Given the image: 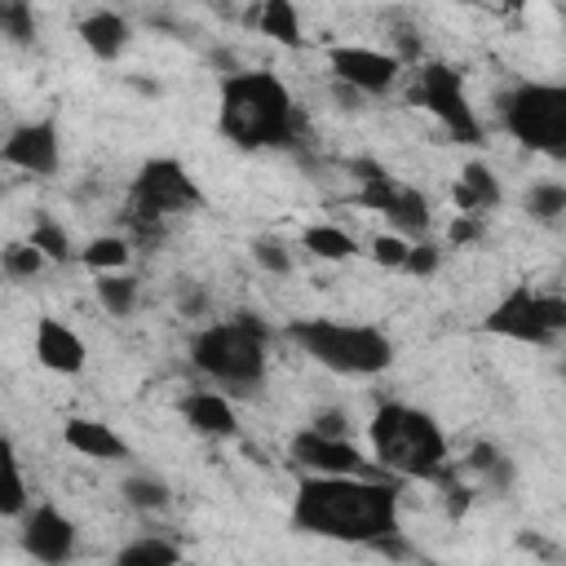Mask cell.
<instances>
[{
    "instance_id": "1f68e13d",
    "label": "cell",
    "mask_w": 566,
    "mask_h": 566,
    "mask_svg": "<svg viewBox=\"0 0 566 566\" xmlns=\"http://www.w3.org/2000/svg\"><path fill=\"white\" fill-rule=\"evenodd\" d=\"M252 261L265 270V274H292V248H287V239H279V234H256L252 239Z\"/></svg>"
},
{
    "instance_id": "30bf717a",
    "label": "cell",
    "mask_w": 566,
    "mask_h": 566,
    "mask_svg": "<svg viewBox=\"0 0 566 566\" xmlns=\"http://www.w3.org/2000/svg\"><path fill=\"white\" fill-rule=\"evenodd\" d=\"M411 97L447 128L451 142L460 146H482V119L464 93V80L455 66L447 62H420L416 66V80H411Z\"/></svg>"
},
{
    "instance_id": "44dd1931",
    "label": "cell",
    "mask_w": 566,
    "mask_h": 566,
    "mask_svg": "<svg viewBox=\"0 0 566 566\" xmlns=\"http://www.w3.org/2000/svg\"><path fill=\"white\" fill-rule=\"evenodd\" d=\"M31 495H27V478H22V464L13 455V442L0 433V517H18L27 513Z\"/></svg>"
},
{
    "instance_id": "d6a6232c",
    "label": "cell",
    "mask_w": 566,
    "mask_h": 566,
    "mask_svg": "<svg viewBox=\"0 0 566 566\" xmlns=\"http://www.w3.org/2000/svg\"><path fill=\"white\" fill-rule=\"evenodd\" d=\"M438 265H442V248H438V243H429V234L407 243V256H402V274L429 279V274H438Z\"/></svg>"
},
{
    "instance_id": "ba28073f",
    "label": "cell",
    "mask_w": 566,
    "mask_h": 566,
    "mask_svg": "<svg viewBox=\"0 0 566 566\" xmlns=\"http://www.w3.org/2000/svg\"><path fill=\"white\" fill-rule=\"evenodd\" d=\"M349 172H354V199H358L367 212L385 217L389 230H398V234H407V239H424V234H429L433 208H429V199H424L416 186H407L402 177H394V172L380 168L376 159H358Z\"/></svg>"
},
{
    "instance_id": "7a4b0ae2",
    "label": "cell",
    "mask_w": 566,
    "mask_h": 566,
    "mask_svg": "<svg viewBox=\"0 0 566 566\" xmlns=\"http://www.w3.org/2000/svg\"><path fill=\"white\" fill-rule=\"evenodd\" d=\"M217 128L239 150H283L301 137V106L274 71H230L217 84Z\"/></svg>"
},
{
    "instance_id": "d4e9b609",
    "label": "cell",
    "mask_w": 566,
    "mask_h": 566,
    "mask_svg": "<svg viewBox=\"0 0 566 566\" xmlns=\"http://www.w3.org/2000/svg\"><path fill=\"white\" fill-rule=\"evenodd\" d=\"M128 256H133V248H128V239H119V234H97V239H88V243L80 248V261H84L88 270H97V274L124 270Z\"/></svg>"
},
{
    "instance_id": "52a82bcc",
    "label": "cell",
    "mask_w": 566,
    "mask_h": 566,
    "mask_svg": "<svg viewBox=\"0 0 566 566\" xmlns=\"http://www.w3.org/2000/svg\"><path fill=\"white\" fill-rule=\"evenodd\" d=\"M491 336L517 340V345H557L566 332V301L557 292H539L531 283H513L482 318Z\"/></svg>"
},
{
    "instance_id": "8992f818",
    "label": "cell",
    "mask_w": 566,
    "mask_h": 566,
    "mask_svg": "<svg viewBox=\"0 0 566 566\" xmlns=\"http://www.w3.org/2000/svg\"><path fill=\"white\" fill-rule=\"evenodd\" d=\"M500 124L531 155L566 159V88L553 80H522L500 97Z\"/></svg>"
},
{
    "instance_id": "2e32d148",
    "label": "cell",
    "mask_w": 566,
    "mask_h": 566,
    "mask_svg": "<svg viewBox=\"0 0 566 566\" xmlns=\"http://www.w3.org/2000/svg\"><path fill=\"white\" fill-rule=\"evenodd\" d=\"M181 416H186V424H190L199 438H234V433H239L234 402H230L221 389H212V385L190 389V394L181 398Z\"/></svg>"
},
{
    "instance_id": "f546056e",
    "label": "cell",
    "mask_w": 566,
    "mask_h": 566,
    "mask_svg": "<svg viewBox=\"0 0 566 566\" xmlns=\"http://www.w3.org/2000/svg\"><path fill=\"white\" fill-rule=\"evenodd\" d=\"M27 239L44 252L49 265H66V261H71V234L62 230V221H53V217H35V226H31Z\"/></svg>"
},
{
    "instance_id": "d6986e66",
    "label": "cell",
    "mask_w": 566,
    "mask_h": 566,
    "mask_svg": "<svg viewBox=\"0 0 566 566\" xmlns=\"http://www.w3.org/2000/svg\"><path fill=\"white\" fill-rule=\"evenodd\" d=\"M451 199H455L460 212L486 217L491 208H500V181H495V172L482 159H473V164L460 168V181L451 186Z\"/></svg>"
},
{
    "instance_id": "836d02e7",
    "label": "cell",
    "mask_w": 566,
    "mask_h": 566,
    "mask_svg": "<svg viewBox=\"0 0 566 566\" xmlns=\"http://www.w3.org/2000/svg\"><path fill=\"white\" fill-rule=\"evenodd\" d=\"M407 234H398V230H389V234H376L371 239V261L376 265H385V270H402V256H407Z\"/></svg>"
},
{
    "instance_id": "ac0fdd59",
    "label": "cell",
    "mask_w": 566,
    "mask_h": 566,
    "mask_svg": "<svg viewBox=\"0 0 566 566\" xmlns=\"http://www.w3.org/2000/svg\"><path fill=\"white\" fill-rule=\"evenodd\" d=\"M62 438L71 451H80L88 460H128V442L106 420H93V416H71L62 424Z\"/></svg>"
},
{
    "instance_id": "5b68a950",
    "label": "cell",
    "mask_w": 566,
    "mask_h": 566,
    "mask_svg": "<svg viewBox=\"0 0 566 566\" xmlns=\"http://www.w3.org/2000/svg\"><path fill=\"white\" fill-rule=\"evenodd\" d=\"M287 340L336 376H385L394 367V340L376 323H345L327 314H305L287 323Z\"/></svg>"
},
{
    "instance_id": "277c9868",
    "label": "cell",
    "mask_w": 566,
    "mask_h": 566,
    "mask_svg": "<svg viewBox=\"0 0 566 566\" xmlns=\"http://www.w3.org/2000/svg\"><path fill=\"white\" fill-rule=\"evenodd\" d=\"M190 363L208 385L252 394L270 367V327L256 314H230L190 336Z\"/></svg>"
},
{
    "instance_id": "9c48e42d",
    "label": "cell",
    "mask_w": 566,
    "mask_h": 566,
    "mask_svg": "<svg viewBox=\"0 0 566 566\" xmlns=\"http://www.w3.org/2000/svg\"><path fill=\"white\" fill-rule=\"evenodd\" d=\"M128 203H133V217L142 226H155L164 217H181V212H195L203 203V190L199 181L190 177V168L181 159H168V155H155L137 168L133 177V190H128Z\"/></svg>"
},
{
    "instance_id": "4dcf8cb0",
    "label": "cell",
    "mask_w": 566,
    "mask_h": 566,
    "mask_svg": "<svg viewBox=\"0 0 566 566\" xmlns=\"http://www.w3.org/2000/svg\"><path fill=\"white\" fill-rule=\"evenodd\" d=\"M44 265H49V261H44V252H40L31 239H13V243L0 248V270H4L9 279H35Z\"/></svg>"
},
{
    "instance_id": "cb8c5ba5",
    "label": "cell",
    "mask_w": 566,
    "mask_h": 566,
    "mask_svg": "<svg viewBox=\"0 0 566 566\" xmlns=\"http://www.w3.org/2000/svg\"><path fill=\"white\" fill-rule=\"evenodd\" d=\"M115 562H119V566H172V562H181V548H177L172 539L142 535V539L124 544V548L115 553Z\"/></svg>"
},
{
    "instance_id": "6da1fadb",
    "label": "cell",
    "mask_w": 566,
    "mask_h": 566,
    "mask_svg": "<svg viewBox=\"0 0 566 566\" xmlns=\"http://www.w3.org/2000/svg\"><path fill=\"white\" fill-rule=\"evenodd\" d=\"M292 526L301 535L380 548L402 531L398 482L371 473H301L292 495Z\"/></svg>"
},
{
    "instance_id": "83f0119b",
    "label": "cell",
    "mask_w": 566,
    "mask_h": 566,
    "mask_svg": "<svg viewBox=\"0 0 566 566\" xmlns=\"http://www.w3.org/2000/svg\"><path fill=\"white\" fill-rule=\"evenodd\" d=\"M526 212L535 217V221H544V226H557L562 221V212H566V186L562 181H535L531 190H526Z\"/></svg>"
},
{
    "instance_id": "603a6c76",
    "label": "cell",
    "mask_w": 566,
    "mask_h": 566,
    "mask_svg": "<svg viewBox=\"0 0 566 566\" xmlns=\"http://www.w3.org/2000/svg\"><path fill=\"white\" fill-rule=\"evenodd\" d=\"M464 469L478 473V478H482L486 486H495V491H509V482H513V460H509L495 442H478V447L469 451Z\"/></svg>"
},
{
    "instance_id": "4fadbf2b",
    "label": "cell",
    "mask_w": 566,
    "mask_h": 566,
    "mask_svg": "<svg viewBox=\"0 0 566 566\" xmlns=\"http://www.w3.org/2000/svg\"><path fill=\"white\" fill-rule=\"evenodd\" d=\"M287 460L301 473H367V455L349 438H332L318 429H296L287 442Z\"/></svg>"
},
{
    "instance_id": "e0dca14e",
    "label": "cell",
    "mask_w": 566,
    "mask_h": 566,
    "mask_svg": "<svg viewBox=\"0 0 566 566\" xmlns=\"http://www.w3.org/2000/svg\"><path fill=\"white\" fill-rule=\"evenodd\" d=\"M75 35L84 40V49H88L97 62H115V57L133 44V27H128V18L115 13V9H93V13H84L80 27H75Z\"/></svg>"
},
{
    "instance_id": "5bb4252c",
    "label": "cell",
    "mask_w": 566,
    "mask_h": 566,
    "mask_svg": "<svg viewBox=\"0 0 566 566\" xmlns=\"http://www.w3.org/2000/svg\"><path fill=\"white\" fill-rule=\"evenodd\" d=\"M22 548L35 562H66L75 553V522L57 509V504H27L22 513Z\"/></svg>"
},
{
    "instance_id": "7402d4cb",
    "label": "cell",
    "mask_w": 566,
    "mask_h": 566,
    "mask_svg": "<svg viewBox=\"0 0 566 566\" xmlns=\"http://www.w3.org/2000/svg\"><path fill=\"white\" fill-rule=\"evenodd\" d=\"M97 301L106 305V314H115V318H128L133 310H137V279L133 274H124V270H106V274H97Z\"/></svg>"
},
{
    "instance_id": "ffe728a7",
    "label": "cell",
    "mask_w": 566,
    "mask_h": 566,
    "mask_svg": "<svg viewBox=\"0 0 566 566\" xmlns=\"http://www.w3.org/2000/svg\"><path fill=\"white\" fill-rule=\"evenodd\" d=\"M256 31L283 49H301L305 44V27L292 0H261L256 4Z\"/></svg>"
},
{
    "instance_id": "4316f807",
    "label": "cell",
    "mask_w": 566,
    "mask_h": 566,
    "mask_svg": "<svg viewBox=\"0 0 566 566\" xmlns=\"http://www.w3.org/2000/svg\"><path fill=\"white\" fill-rule=\"evenodd\" d=\"M0 35L18 49L35 44V9L31 0H0Z\"/></svg>"
},
{
    "instance_id": "d590c367",
    "label": "cell",
    "mask_w": 566,
    "mask_h": 566,
    "mask_svg": "<svg viewBox=\"0 0 566 566\" xmlns=\"http://www.w3.org/2000/svg\"><path fill=\"white\" fill-rule=\"evenodd\" d=\"M310 429H318V433H332V438H349V420H345L340 411H318V416L310 420Z\"/></svg>"
},
{
    "instance_id": "484cf974",
    "label": "cell",
    "mask_w": 566,
    "mask_h": 566,
    "mask_svg": "<svg viewBox=\"0 0 566 566\" xmlns=\"http://www.w3.org/2000/svg\"><path fill=\"white\" fill-rule=\"evenodd\" d=\"M119 495H124L128 509H142V513H159V509H168V500H172L168 482H159V478H150V473H133V478H124Z\"/></svg>"
},
{
    "instance_id": "7c38bea8",
    "label": "cell",
    "mask_w": 566,
    "mask_h": 566,
    "mask_svg": "<svg viewBox=\"0 0 566 566\" xmlns=\"http://www.w3.org/2000/svg\"><path fill=\"white\" fill-rule=\"evenodd\" d=\"M0 164L27 177H53L62 168V133L53 119H27L0 142Z\"/></svg>"
},
{
    "instance_id": "8fae6325",
    "label": "cell",
    "mask_w": 566,
    "mask_h": 566,
    "mask_svg": "<svg viewBox=\"0 0 566 566\" xmlns=\"http://www.w3.org/2000/svg\"><path fill=\"white\" fill-rule=\"evenodd\" d=\"M323 57H327L332 80L340 88H349L354 97H385L398 84V71H402L398 53H385V49H371V44H332Z\"/></svg>"
},
{
    "instance_id": "8d00e7d4",
    "label": "cell",
    "mask_w": 566,
    "mask_h": 566,
    "mask_svg": "<svg viewBox=\"0 0 566 566\" xmlns=\"http://www.w3.org/2000/svg\"><path fill=\"white\" fill-rule=\"evenodd\" d=\"M504 4H513V9H522V4H531V0H504Z\"/></svg>"
},
{
    "instance_id": "9a60e30c",
    "label": "cell",
    "mask_w": 566,
    "mask_h": 566,
    "mask_svg": "<svg viewBox=\"0 0 566 566\" xmlns=\"http://www.w3.org/2000/svg\"><path fill=\"white\" fill-rule=\"evenodd\" d=\"M35 358H40L49 371H57V376H80L84 363H88V345H84V336H80L71 323L44 314V318L35 323Z\"/></svg>"
},
{
    "instance_id": "e575fe53",
    "label": "cell",
    "mask_w": 566,
    "mask_h": 566,
    "mask_svg": "<svg viewBox=\"0 0 566 566\" xmlns=\"http://www.w3.org/2000/svg\"><path fill=\"white\" fill-rule=\"evenodd\" d=\"M478 234H482V217H473V212H460V217L451 221V230H447L451 243H473Z\"/></svg>"
},
{
    "instance_id": "3957f363",
    "label": "cell",
    "mask_w": 566,
    "mask_h": 566,
    "mask_svg": "<svg viewBox=\"0 0 566 566\" xmlns=\"http://www.w3.org/2000/svg\"><path fill=\"white\" fill-rule=\"evenodd\" d=\"M367 447H371V460L398 482L442 478L447 451H451L442 424L411 402H380L376 416L367 420Z\"/></svg>"
},
{
    "instance_id": "f1b7e54d",
    "label": "cell",
    "mask_w": 566,
    "mask_h": 566,
    "mask_svg": "<svg viewBox=\"0 0 566 566\" xmlns=\"http://www.w3.org/2000/svg\"><path fill=\"white\" fill-rule=\"evenodd\" d=\"M301 243L318 256V261H345V256H354L358 248H354V239L340 230V226H310L305 234H301Z\"/></svg>"
}]
</instances>
